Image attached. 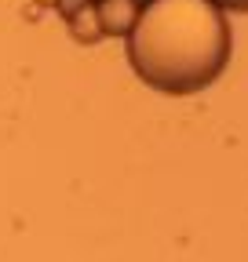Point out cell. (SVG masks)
<instances>
[{
	"instance_id": "cell-1",
	"label": "cell",
	"mask_w": 248,
	"mask_h": 262,
	"mask_svg": "<svg viewBox=\"0 0 248 262\" xmlns=\"http://www.w3.org/2000/svg\"><path fill=\"white\" fill-rule=\"evenodd\" d=\"M128 62L164 95L208 88L230 62V22L212 0H146L128 33Z\"/></svg>"
},
{
	"instance_id": "cell-3",
	"label": "cell",
	"mask_w": 248,
	"mask_h": 262,
	"mask_svg": "<svg viewBox=\"0 0 248 262\" xmlns=\"http://www.w3.org/2000/svg\"><path fill=\"white\" fill-rule=\"evenodd\" d=\"M70 33L80 40V44H95L102 33H99V22H95V11H91V4H84V8H77L73 11V18H70Z\"/></svg>"
},
{
	"instance_id": "cell-4",
	"label": "cell",
	"mask_w": 248,
	"mask_h": 262,
	"mask_svg": "<svg viewBox=\"0 0 248 262\" xmlns=\"http://www.w3.org/2000/svg\"><path fill=\"white\" fill-rule=\"evenodd\" d=\"M219 11H248V0H212Z\"/></svg>"
},
{
	"instance_id": "cell-2",
	"label": "cell",
	"mask_w": 248,
	"mask_h": 262,
	"mask_svg": "<svg viewBox=\"0 0 248 262\" xmlns=\"http://www.w3.org/2000/svg\"><path fill=\"white\" fill-rule=\"evenodd\" d=\"M91 11H95V22H99L102 37H128L135 18H139L135 0H95Z\"/></svg>"
}]
</instances>
